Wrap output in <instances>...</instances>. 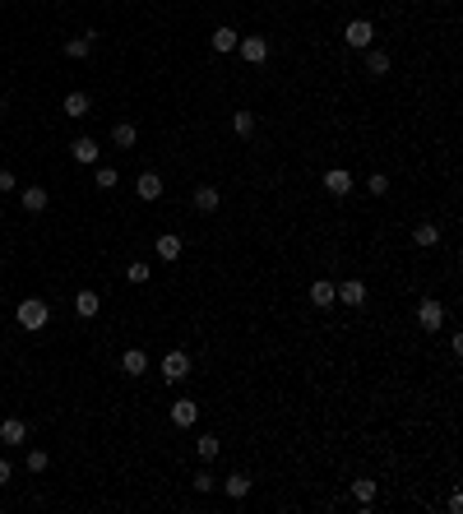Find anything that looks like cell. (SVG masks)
<instances>
[{
  "label": "cell",
  "instance_id": "14",
  "mask_svg": "<svg viewBox=\"0 0 463 514\" xmlns=\"http://www.w3.org/2000/svg\"><path fill=\"white\" fill-rule=\"evenodd\" d=\"M88 107H93L88 93H65V116H70V121H84V116H88Z\"/></svg>",
  "mask_w": 463,
  "mask_h": 514
},
{
  "label": "cell",
  "instance_id": "13",
  "mask_svg": "<svg viewBox=\"0 0 463 514\" xmlns=\"http://www.w3.org/2000/svg\"><path fill=\"white\" fill-rule=\"evenodd\" d=\"M413 241H417L422 250L440 246V222H417V227H413Z\"/></svg>",
  "mask_w": 463,
  "mask_h": 514
},
{
  "label": "cell",
  "instance_id": "15",
  "mask_svg": "<svg viewBox=\"0 0 463 514\" xmlns=\"http://www.w3.org/2000/svg\"><path fill=\"white\" fill-rule=\"evenodd\" d=\"M121 371L125 375H144L149 371V352H144V348H130V352L121 357Z\"/></svg>",
  "mask_w": 463,
  "mask_h": 514
},
{
  "label": "cell",
  "instance_id": "33",
  "mask_svg": "<svg viewBox=\"0 0 463 514\" xmlns=\"http://www.w3.org/2000/svg\"><path fill=\"white\" fill-rule=\"evenodd\" d=\"M15 186H19V181H15V171H10V167H0V195H10Z\"/></svg>",
  "mask_w": 463,
  "mask_h": 514
},
{
  "label": "cell",
  "instance_id": "19",
  "mask_svg": "<svg viewBox=\"0 0 463 514\" xmlns=\"http://www.w3.org/2000/svg\"><path fill=\"white\" fill-rule=\"evenodd\" d=\"M162 195V176L158 171H139V200H158Z\"/></svg>",
  "mask_w": 463,
  "mask_h": 514
},
{
  "label": "cell",
  "instance_id": "30",
  "mask_svg": "<svg viewBox=\"0 0 463 514\" xmlns=\"http://www.w3.org/2000/svg\"><path fill=\"white\" fill-rule=\"evenodd\" d=\"M46 464H51V459H46L42 450H28V473H46Z\"/></svg>",
  "mask_w": 463,
  "mask_h": 514
},
{
  "label": "cell",
  "instance_id": "27",
  "mask_svg": "<svg viewBox=\"0 0 463 514\" xmlns=\"http://www.w3.org/2000/svg\"><path fill=\"white\" fill-rule=\"evenodd\" d=\"M232 130H236L241 140H250V135H255V116H250V111H236V116H232Z\"/></svg>",
  "mask_w": 463,
  "mask_h": 514
},
{
  "label": "cell",
  "instance_id": "20",
  "mask_svg": "<svg viewBox=\"0 0 463 514\" xmlns=\"http://www.w3.org/2000/svg\"><path fill=\"white\" fill-rule=\"evenodd\" d=\"M218 204H223L218 186H200V190H195V209H200V213H214Z\"/></svg>",
  "mask_w": 463,
  "mask_h": 514
},
{
  "label": "cell",
  "instance_id": "9",
  "mask_svg": "<svg viewBox=\"0 0 463 514\" xmlns=\"http://www.w3.org/2000/svg\"><path fill=\"white\" fill-rule=\"evenodd\" d=\"M310 306H320V311L339 306V296H334V283H329V278H315V283H310Z\"/></svg>",
  "mask_w": 463,
  "mask_h": 514
},
{
  "label": "cell",
  "instance_id": "35",
  "mask_svg": "<svg viewBox=\"0 0 463 514\" xmlns=\"http://www.w3.org/2000/svg\"><path fill=\"white\" fill-rule=\"evenodd\" d=\"M0 116H5V102H0Z\"/></svg>",
  "mask_w": 463,
  "mask_h": 514
},
{
  "label": "cell",
  "instance_id": "16",
  "mask_svg": "<svg viewBox=\"0 0 463 514\" xmlns=\"http://www.w3.org/2000/svg\"><path fill=\"white\" fill-rule=\"evenodd\" d=\"M46 204H51V195L42 186H23V213H42Z\"/></svg>",
  "mask_w": 463,
  "mask_h": 514
},
{
  "label": "cell",
  "instance_id": "23",
  "mask_svg": "<svg viewBox=\"0 0 463 514\" xmlns=\"http://www.w3.org/2000/svg\"><path fill=\"white\" fill-rule=\"evenodd\" d=\"M223 491H227L232 500H246L250 496V477H246V473H232L227 482H223Z\"/></svg>",
  "mask_w": 463,
  "mask_h": 514
},
{
  "label": "cell",
  "instance_id": "24",
  "mask_svg": "<svg viewBox=\"0 0 463 514\" xmlns=\"http://www.w3.org/2000/svg\"><path fill=\"white\" fill-rule=\"evenodd\" d=\"M236 42H241V32H236V28H227V23L214 28V51H236Z\"/></svg>",
  "mask_w": 463,
  "mask_h": 514
},
{
  "label": "cell",
  "instance_id": "29",
  "mask_svg": "<svg viewBox=\"0 0 463 514\" xmlns=\"http://www.w3.org/2000/svg\"><path fill=\"white\" fill-rule=\"evenodd\" d=\"M149 274H153V269L144 265V260H135V265L125 269V278H130V283H149Z\"/></svg>",
  "mask_w": 463,
  "mask_h": 514
},
{
  "label": "cell",
  "instance_id": "4",
  "mask_svg": "<svg viewBox=\"0 0 463 514\" xmlns=\"http://www.w3.org/2000/svg\"><path fill=\"white\" fill-rule=\"evenodd\" d=\"M417 325L426 329V334H435V329L445 325V306H440L435 296H422V306H417Z\"/></svg>",
  "mask_w": 463,
  "mask_h": 514
},
{
  "label": "cell",
  "instance_id": "28",
  "mask_svg": "<svg viewBox=\"0 0 463 514\" xmlns=\"http://www.w3.org/2000/svg\"><path fill=\"white\" fill-rule=\"evenodd\" d=\"M366 190H370V195H385V190H389V176H385V171H370V176H366Z\"/></svg>",
  "mask_w": 463,
  "mask_h": 514
},
{
  "label": "cell",
  "instance_id": "25",
  "mask_svg": "<svg viewBox=\"0 0 463 514\" xmlns=\"http://www.w3.org/2000/svg\"><path fill=\"white\" fill-rule=\"evenodd\" d=\"M195 450H200L204 464H214L218 454H223V445H218V436H200V440H195Z\"/></svg>",
  "mask_w": 463,
  "mask_h": 514
},
{
  "label": "cell",
  "instance_id": "1",
  "mask_svg": "<svg viewBox=\"0 0 463 514\" xmlns=\"http://www.w3.org/2000/svg\"><path fill=\"white\" fill-rule=\"evenodd\" d=\"M15 320H19L23 329H28V334H37V329H42L46 320H51V311H46V301H42V296H23V301L15 306Z\"/></svg>",
  "mask_w": 463,
  "mask_h": 514
},
{
  "label": "cell",
  "instance_id": "10",
  "mask_svg": "<svg viewBox=\"0 0 463 514\" xmlns=\"http://www.w3.org/2000/svg\"><path fill=\"white\" fill-rule=\"evenodd\" d=\"M0 440H5V445H28V421L5 417L0 421Z\"/></svg>",
  "mask_w": 463,
  "mask_h": 514
},
{
  "label": "cell",
  "instance_id": "6",
  "mask_svg": "<svg viewBox=\"0 0 463 514\" xmlns=\"http://www.w3.org/2000/svg\"><path fill=\"white\" fill-rule=\"evenodd\" d=\"M236 51H241V61H246V65H264V61H269V42H264V37H241Z\"/></svg>",
  "mask_w": 463,
  "mask_h": 514
},
{
  "label": "cell",
  "instance_id": "21",
  "mask_svg": "<svg viewBox=\"0 0 463 514\" xmlns=\"http://www.w3.org/2000/svg\"><path fill=\"white\" fill-rule=\"evenodd\" d=\"M352 500L361 505V510H370V505H375V482H370V477H357V482H352Z\"/></svg>",
  "mask_w": 463,
  "mask_h": 514
},
{
  "label": "cell",
  "instance_id": "12",
  "mask_svg": "<svg viewBox=\"0 0 463 514\" xmlns=\"http://www.w3.org/2000/svg\"><path fill=\"white\" fill-rule=\"evenodd\" d=\"M195 417H200V403H195V399H176V403H171V421H176V426H195Z\"/></svg>",
  "mask_w": 463,
  "mask_h": 514
},
{
  "label": "cell",
  "instance_id": "17",
  "mask_svg": "<svg viewBox=\"0 0 463 514\" xmlns=\"http://www.w3.org/2000/svg\"><path fill=\"white\" fill-rule=\"evenodd\" d=\"M93 42H97V32H84V37H70V42H65V56H70V61H84V56H88V51H93Z\"/></svg>",
  "mask_w": 463,
  "mask_h": 514
},
{
  "label": "cell",
  "instance_id": "5",
  "mask_svg": "<svg viewBox=\"0 0 463 514\" xmlns=\"http://www.w3.org/2000/svg\"><path fill=\"white\" fill-rule=\"evenodd\" d=\"M334 296L343 306H366V283L361 278H348V283H334Z\"/></svg>",
  "mask_w": 463,
  "mask_h": 514
},
{
  "label": "cell",
  "instance_id": "32",
  "mask_svg": "<svg viewBox=\"0 0 463 514\" xmlns=\"http://www.w3.org/2000/svg\"><path fill=\"white\" fill-rule=\"evenodd\" d=\"M195 491H200V496H204V491H214V473H209V468L195 473Z\"/></svg>",
  "mask_w": 463,
  "mask_h": 514
},
{
  "label": "cell",
  "instance_id": "8",
  "mask_svg": "<svg viewBox=\"0 0 463 514\" xmlns=\"http://www.w3.org/2000/svg\"><path fill=\"white\" fill-rule=\"evenodd\" d=\"M70 153H75V162H84V167H93V162L102 158V149H97V140H93V135H79V140L70 144Z\"/></svg>",
  "mask_w": 463,
  "mask_h": 514
},
{
  "label": "cell",
  "instance_id": "26",
  "mask_svg": "<svg viewBox=\"0 0 463 514\" xmlns=\"http://www.w3.org/2000/svg\"><path fill=\"white\" fill-rule=\"evenodd\" d=\"M366 75H375V79L389 75V56H385V51H366Z\"/></svg>",
  "mask_w": 463,
  "mask_h": 514
},
{
  "label": "cell",
  "instance_id": "18",
  "mask_svg": "<svg viewBox=\"0 0 463 514\" xmlns=\"http://www.w3.org/2000/svg\"><path fill=\"white\" fill-rule=\"evenodd\" d=\"M75 311L84 315V320H93V315L102 311V296H97V292H88V287H84V292L75 296Z\"/></svg>",
  "mask_w": 463,
  "mask_h": 514
},
{
  "label": "cell",
  "instance_id": "7",
  "mask_svg": "<svg viewBox=\"0 0 463 514\" xmlns=\"http://www.w3.org/2000/svg\"><path fill=\"white\" fill-rule=\"evenodd\" d=\"M352 186H357L352 171H343V167H329V171H324V190H329L334 200H343V195H348Z\"/></svg>",
  "mask_w": 463,
  "mask_h": 514
},
{
  "label": "cell",
  "instance_id": "2",
  "mask_svg": "<svg viewBox=\"0 0 463 514\" xmlns=\"http://www.w3.org/2000/svg\"><path fill=\"white\" fill-rule=\"evenodd\" d=\"M343 42L357 47V51H370V42H375V23H370V19H352V23L343 28Z\"/></svg>",
  "mask_w": 463,
  "mask_h": 514
},
{
  "label": "cell",
  "instance_id": "11",
  "mask_svg": "<svg viewBox=\"0 0 463 514\" xmlns=\"http://www.w3.org/2000/svg\"><path fill=\"white\" fill-rule=\"evenodd\" d=\"M153 250H158V260H171V265H176V260H181V236L176 232H162L153 241Z\"/></svg>",
  "mask_w": 463,
  "mask_h": 514
},
{
  "label": "cell",
  "instance_id": "34",
  "mask_svg": "<svg viewBox=\"0 0 463 514\" xmlns=\"http://www.w3.org/2000/svg\"><path fill=\"white\" fill-rule=\"evenodd\" d=\"M10 477H15V468H10V459H0V486L10 482Z\"/></svg>",
  "mask_w": 463,
  "mask_h": 514
},
{
  "label": "cell",
  "instance_id": "3",
  "mask_svg": "<svg viewBox=\"0 0 463 514\" xmlns=\"http://www.w3.org/2000/svg\"><path fill=\"white\" fill-rule=\"evenodd\" d=\"M185 375H190V352L171 348L167 357H162V380H167V385H181Z\"/></svg>",
  "mask_w": 463,
  "mask_h": 514
},
{
  "label": "cell",
  "instance_id": "22",
  "mask_svg": "<svg viewBox=\"0 0 463 514\" xmlns=\"http://www.w3.org/2000/svg\"><path fill=\"white\" fill-rule=\"evenodd\" d=\"M111 144H116V149H135V144H139V130H135L130 121H121L116 130H111Z\"/></svg>",
  "mask_w": 463,
  "mask_h": 514
},
{
  "label": "cell",
  "instance_id": "31",
  "mask_svg": "<svg viewBox=\"0 0 463 514\" xmlns=\"http://www.w3.org/2000/svg\"><path fill=\"white\" fill-rule=\"evenodd\" d=\"M116 181H121V176H116V167H97V186H102V190H111Z\"/></svg>",
  "mask_w": 463,
  "mask_h": 514
}]
</instances>
